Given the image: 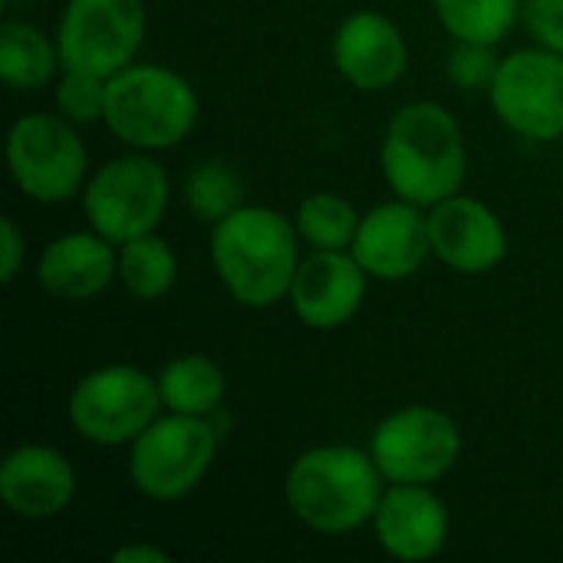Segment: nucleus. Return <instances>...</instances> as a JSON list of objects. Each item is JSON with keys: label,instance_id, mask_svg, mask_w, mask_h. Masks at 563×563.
<instances>
[{"label": "nucleus", "instance_id": "1", "mask_svg": "<svg viewBox=\"0 0 563 563\" xmlns=\"http://www.w3.org/2000/svg\"><path fill=\"white\" fill-rule=\"evenodd\" d=\"M208 251L224 290L251 310L287 300L303 261L297 224L267 205H241L211 224Z\"/></svg>", "mask_w": 563, "mask_h": 563}, {"label": "nucleus", "instance_id": "2", "mask_svg": "<svg viewBox=\"0 0 563 563\" xmlns=\"http://www.w3.org/2000/svg\"><path fill=\"white\" fill-rule=\"evenodd\" d=\"M379 165L396 198L432 208L459 195L465 185V132L442 102H406L402 109H396L383 132Z\"/></svg>", "mask_w": 563, "mask_h": 563}, {"label": "nucleus", "instance_id": "3", "mask_svg": "<svg viewBox=\"0 0 563 563\" xmlns=\"http://www.w3.org/2000/svg\"><path fill=\"white\" fill-rule=\"evenodd\" d=\"M386 478L369 449L317 445L294 459L284 498L294 518L317 534H350L373 525Z\"/></svg>", "mask_w": 563, "mask_h": 563}, {"label": "nucleus", "instance_id": "4", "mask_svg": "<svg viewBox=\"0 0 563 563\" xmlns=\"http://www.w3.org/2000/svg\"><path fill=\"white\" fill-rule=\"evenodd\" d=\"M195 86L158 63H129L106 86V129L129 148L165 152L185 142L198 122Z\"/></svg>", "mask_w": 563, "mask_h": 563}, {"label": "nucleus", "instance_id": "5", "mask_svg": "<svg viewBox=\"0 0 563 563\" xmlns=\"http://www.w3.org/2000/svg\"><path fill=\"white\" fill-rule=\"evenodd\" d=\"M162 412L165 402L158 393V376L132 363H112L86 373L66 399L73 432L109 449L132 445Z\"/></svg>", "mask_w": 563, "mask_h": 563}, {"label": "nucleus", "instance_id": "6", "mask_svg": "<svg viewBox=\"0 0 563 563\" xmlns=\"http://www.w3.org/2000/svg\"><path fill=\"white\" fill-rule=\"evenodd\" d=\"M172 201L168 172L145 152H129L99 165L82 185V214L115 247L152 234Z\"/></svg>", "mask_w": 563, "mask_h": 563}, {"label": "nucleus", "instance_id": "7", "mask_svg": "<svg viewBox=\"0 0 563 563\" xmlns=\"http://www.w3.org/2000/svg\"><path fill=\"white\" fill-rule=\"evenodd\" d=\"M218 429L205 416L162 412L129 445V478L148 501H178L211 472Z\"/></svg>", "mask_w": 563, "mask_h": 563}, {"label": "nucleus", "instance_id": "8", "mask_svg": "<svg viewBox=\"0 0 563 563\" xmlns=\"http://www.w3.org/2000/svg\"><path fill=\"white\" fill-rule=\"evenodd\" d=\"M7 168L13 185L40 205H63L82 195L89 155L79 125L59 112H26L7 132Z\"/></svg>", "mask_w": 563, "mask_h": 563}, {"label": "nucleus", "instance_id": "9", "mask_svg": "<svg viewBox=\"0 0 563 563\" xmlns=\"http://www.w3.org/2000/svg\"><path fill=\"white\" fill-rule=\"evenodd\" d=\"M369 455L389 485H435L462 455V429L439 406H402L373 429Z\"/></svg>", "mask_w": 563, "mask_h": 563}, {"label": "nucleus", "instance_id": "10", "mask_svg": "<svg viewBox=\"0 0 563 563\" xmlns=\"http://www.w3.org/2000/svg\"><path fill=\"white\" fill-rule=\"evenodd\" d=\"M488 102L498 122L528 142L563 139V53L534 43L501 56Z\"/></svg>", "mask_w": 563, "mask_h": 563}, {"label": "nucleus", "instance_id": "11", "mask_svg": "<svg viewBox=\"0 0 563 563\" xmlns=\"http://www.w3.org/2000/svg\"><path fill=\"white\" fill-rule=\"evenodd\" d=\"M145 0H66L56 26L63 66L115 76L145 43Z\"/></svg>", "mask_w": 563, "mask_h": 563}, {"label": "nucleus", "instance_id": "12", "mask_svg": "<svg viewBox=\"0 0 563 563\" xmlns=\"http://www.w3.org/2000/svg\"><path fill=\"white\" fill-rule=\"evenodd\" d=\"M353 257L373 280H409L432 254L429 208L406 198L383 201L360 218Z\"/></svg>", "mask_w": 563, "mask_h": 563}, {"label": "nucleus", "instance_id": "13", "mask_svg": "<svg viewBox=\"0 0 563 563\" xmlns=\"http://www.w3.org/2000/svg\"><path fill=\"white\" fill-rule=\"evenodd\" d=\"M432 257L455 274H488L508 254L505 221L472 195H452L429 208Z\"/></svg>", "mask_w": 563, "mask_h": 563}, {"label": "nucleus", "instance_id": "14", "mask_svg": "<svg viewBox=\"0 0 563 563\" xmlns=\"http://www.w3.org/2000/svg\"><path fill=\"white\" fill-rule=\"evenodd\" d=\"M369 280L353 251H313L300 261L287 300L303 327L336 330L360 313Z\"/></svg>", "mask_w": 563, "mask_h": 563}, {"label": "nucleus", "instance_id": "15", "mask_svg": "<svg viewBox=\"0 0 563 563\" xmlns=\"http://www.w3.org/2000/svg\"><path fill=\"white\" fill-rule=\"evenodd\" d=\"M79 478L73 462L40 442L16 445L0 462V501L23 521H49L76 498Z\"/></svg>", "mask_w": 563, "mask_h": 563}, {"label": "nucleus", "instance_id": "16", "mask_svg": "<svg viewBox=\"0 0 563 563\" xmlns=\"http://www.w3.org/2000/svg\"><path fill=\"white\" fill-rule=\"evenodd\" d=\"M333 66L353 89L383 92L402 79L409 43L386 13L356 10L333 33Z\"/></svg>", "mask_w": 563, "mask_h": 563}, {"label": "nucleus", "instance_id": "17", "mask_svg": "<svg viewBox=\"0 0 563 563\" xmlns=\"http://www.w3.org/2000/svg\"><path fill=\"white\" fill-rule=\"evenodd\" d=\"M379 548L406 563L439 558L449 544V508L429 485H389L373 515Z\"/></svg>", "mask_w": 563, "mask_h": 563}, {"label": "nucleus", "instance_id": "18", "mask_svg": "<svg viewBox=\"0 0 563 563\" xmlns=\"http://www.w3.org/2000/svg\"><path fill=\"white\" fill-rule=\"evenodd\" d=\"M36 280L56 300H92L119 280V247L92 228L59 234L43 247Z\"/></svg>", "mask_w": 563, "mask_h": 563}, {"label": "nucleus", "instance_id": "19", "mask_svg": "<svg viewBox=\"0 0 563 563\" xmlns=\"http://www.w3.org/2000/svg\"><path fill=\"white\" fill-rule=\"evenodd\" d=\"M63 73L56 40L26 20L0 23V79L10 89H46Z\"/></svg>", "mask_w": 563, "mask_h": 563}, {"label": "nucleus", "instance_id": "20", "mask_svg": "<svg viewBox=\"0 0 563 563\" xmlns=\"http://www.w3.org/2000/svg\"><path fill=\"white\" fill-rule=\"evenodd\" d=\"M224 389L228 383L221 366L201 353H181L158 369V393L165 412L211 419L224 402Z\"/></svg>", "mask_w": 563, "mask_h": 563}, {"label": "nucleus", "instance_id": "21", "mask_svg": "<svg viewBox=\"0 0 563 563\" xmlns=\"http://www.w3.org/2000/svg\"><path fill=\"white\" fill-rule=\"evenodd\" d=\"M175 280H178V254L155 231L119 244V284L135 300H158L175 287Z\"/></svg>", "mask_w": 563, "mask_h": 563}, {"label": "nucleus", "instance_id": "22", "mask_svg": "<svg viewBox=\"0 0 563 563\" xmlns=\"http://www.w3.org/2000/svg\"><path fill=\"white\" fill-rule=\"evenodd\" d=\"M442 30L462 43L498 46L521 20V0H432Z\"/></svg>", "mask_w": 563, "mask_h": 563}, {"label": "nucleus", "instance_id": "23", "mask_svg": "<svg viewBox=\"0 0 563 563\" xmlns=\"http://www.w3.org/2000/svg\"><path fill=\"white\" fill-rule=\"evenodd\" d=\"M360 211L336 191H317L307 195L297 205L294 224L300 241H307L313 251H350L360 231Z\"/></svg>", "mask_w": 563, "mask_h": 563}, {"label": "nucleus", "instance_id": "24", "mask_svg": "<svg viewBox=\"0 0 563 563\" xmlns=\"http://www.w3.org/2000/svg\"><path fill=\"white\" fill-rule=\"evenodd\" d=\"M244 205V185L238 172L221 158H205L185 175V208L208 228Z\"/></svg>", "mask_w": 563, "mask_h": 563}, {"label": "nucleus", "instance_id": "25", "mask_svg": "<svg viewBox=\"0 0 563 563\" xmlns=\"http://www.w3.org/2000/svg\"><path fill=\"white\" fill-rule=\"evenodd\" d=\"M106 76L86 73V69H69L63 66V73L53 82V99H56V112L63 119H69L73 125H92L102 122L106 112Z\"/></svg>", "mask_w": 563, "mask_h": 563}, {"label": "nucleus", "instance_id": "26", "mask_svg": "<svg viewBox=\"0 0 563 563\" xmlns=\"http://www.w3.org/2000/svg\"><path fill=\"white\" fill-rule=\"evenodd\" d=\"M498 66H501V56L495 53V46L455 40V46H452V53L445 59V76L459 89H465V92H472V89H485L488 92L492 82H495Z\"/></svg>", "mask_w": 563, "mask_h": 563}, {"label": "nucleus", "instance_id": "27", "mask_svg": "<svg viewBox=\"0 0 563 563\" xmlns=\"http://www.w3.org/2000/svg\"><path fill=\"white\" fill-rule=\"evenodd\" d=\"M521 20L534 43L563 53V0H521Z\"/></svg>", "mask_w": 563, "mask_h": 563}, {"label": "nucleus", "instance_id": "28", "mask_svg": "<svg viewBox=\"0 0 563 563\" xmlns=\"http://www.w3.org/2000/svg\"><path fill=\"white\" fill-rule=\"evenodd\" d=\"M26 261V234L20 231V224L7 214L0 218V280L10 287L20 274Z\"/></svg>", "mask_w": 563, "mask_h": 563}, {"label": "nucleus", "instance_id": "29", "mask_svg": "<svg viewBox=\"0 0 563 563\" xmlns=\"http://www.w3.org/2000/svg\"><path fill=\"white\" fill-rule=\"evenodd\" d=\"M112 563H172V554L158 544H122L115 554H112Z\"/></svg>", "mask_w": 563, "mask_h": 563}]
</instances>
